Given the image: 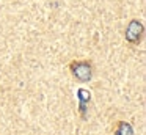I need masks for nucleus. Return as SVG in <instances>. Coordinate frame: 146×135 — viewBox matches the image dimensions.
<instances>
[{
  "label": "nucleus",
  "mask_w": 146,
  "mask_h": 135,
  "mask_svg": "<svg viewBox=\"0 0 146 135\" xmlns=\"http://www.w3.org/2000/svg\"><path fill=\"white\" fill-rule=\"evenodd\" d=\"M141 33H143V24L140 21H137V19H133V21L129 22V25H127V30H126V39L129 41V43H138L140 38H141Z\"/></svg>",
  "instance_id": "f03ea898"
},
{
  "label": "nucleus",
  "mask_w": 146,
  "mask_h": 135,
  "mask_svg": "<svg viewBox=\"0 0 146 135\" xmlns=\"http://www.w3.org/2000/svg\"><path fill=\"white\" fill-rule=\"evenodd\" d=\"M71 71L74 77L80 82H88L91 78V65L88 61H72L71 63Z\"/></svg>",
  "instance_id": "f257e3e1"
},
{
  "label": "nucleus",
  "mask_w": 146,
  "mask_h": 135,
  "mask_svg": "<svg viewBox=\"0 0 146 135\" xmlns=\"http://www.w3.org/2000/svg\"><path fill=\"white\" fill-rule=\"evenodd\" d=\"M115 135H133V129L129 122L119 121L116 126V130H115Z\"/></svg>",
  "instance_id": "20e7f679"
},
{
  "label": "nucleus",
  "mask_w": 146,
  "mask_h": 135,
  "mask_svg": "<svg viewBox=\"0 0 146 135\" xmlns=\"http://www.w3.org/2000/svg\"><path fill=\"white\" fill-rule=\"evenodd\" d=\"M77 96H79V100H80V105H79L80 115H82V118H85L86 102H88V100H90V97H91V93H90L88 90H83V88H80V90L77 91Z\"/></svg>",
  "instance_id": "7ed1b4c3"
}]
</instances>
